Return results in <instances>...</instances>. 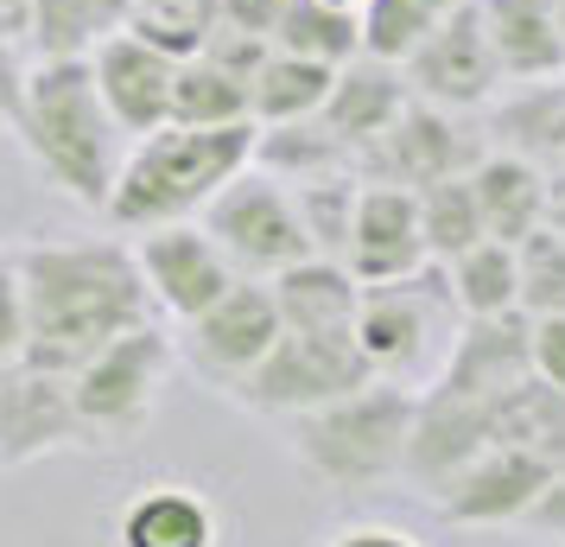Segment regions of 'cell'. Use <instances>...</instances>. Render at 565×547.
Here are the masks:
<instances>
[{"instance_id": "4dcf8cb0", "label": "cell", "mask_w": 565, "mask_h": 547, "mask_svg": "<svg viewBox=\"0 0 565 547\" xmlns=\"http://www.w3.org/2000/svg\"><path fill=\"white\" fill-rule=\"evenodd\" d=\"M419 223H426V249H433L438 267H451V261L470 255L477 242H489V217H483V204H477L470 172L426 185V191H419Z\"/></svg>"}, {"instance_id": "603a6c76", "label": "cell", "mask_w": 565, "mask_h": 547, "mask_svg": "<svg viewBox=\"0 0 565 547\" xmlns=\"http://www.w3.org/2000/svg\"><path fill=\"white\" fill-rule=\"evenodd\" d=\"M470 185H477V204H483L489 235H495V242H527V235L546 223L553 172H546V166H534V159L509 154V147H489V154L477 159Z\"/></svg>"}, {"instance_id": "f1b7e54d", "label": "cell", "mask_w": 565, "mask_h": 547, "mask_svg": "<svg viewBox=\"0 0 565 547\" xmlns=\"http://www.w3.org/2000/svg\"><path fill=\"white\" fill-rule=\"evenodd\" d=\"M495 440L521 445V452L546 459L553 471H565V389L527 376L514 395L495 401Z\"/></svg>"}, {"instance_id": "5bb4252c", "label": "cell", "mask_w": 565, "mask_h": 547, "mask_svg": "<svg viewBox=\"0 0 565 547\" xmlns=\"http://www.w3.org/2000/svg\"><path fill=\"white\" fill-rule=\"evenodd\" d=\"M179 64L166 45L153 39H140V32L115 27L96 39V52H89V71H96V90H103L108 115L121 122L128 140H147L172 122V96H179Z\"/></svg>"}, {"instance_id": "60d3db41", "label": "cell", "mask_w": 565, "mask_h": 547, "mask_svg": "<svg viewBox=\"0 0 565 547\" xmlns=\"http://www.w3.org/2000/svg\"><path fill=\"white\" fill-rule=\"evenodd\" d=\"M0 27L13 32V39H26L32 32V0H0Z\"/></svg>"}, {"instance_id": "4fadbf2b", "label": "cell", "mask_w": 565, "mask_h": 547, "mask_svg": "<svg viewBox=\"0 0 565 547\" xmlns=\"http://www.w3.org/2000/svg\"><path fill=\"white\" fill-rule=\"evenodd\" d=\"M407 83H413L419 103L458 108V115H477V108L495 103V96L509 90V77H502V57H495V45H489V32H483V13H477V7L451 13V20L407 57Z\"/></svg>"}, {"instance_id": "836d02e7", "label": "cell", "mask_w": 565, "mask_h": 547, "mask_svg": "<svg viewBox=\"0 0 565 547\" xmlns=\"http://www.w3.org/2000/svg\"><path fill=\"white\" fill-rule=\"evenodd\" d=\"M445 27L433 7L419 0H362V57H382V64H401Z\"/></svg>"}, {"instance_id": "8d00e7d4", "label": "cell", "mask_w": 565, "mask_h": 547, "mask_svg": "<svg viewBox=\"0 0 565 547\" xmlns=\"http://www.w3.org/2000/svg\"><path fill=\"white\" fill-rule=\"evenodd\" d=\"M527 350H534V376L565 389V313L553 318H527Z\"/></svg>"}, {"instance_id": "f6af8a7d", "label": "cell", "mask_w": 565, "mask_h": 547, "mask_svg": "<svg viewBox=\"0 0 565 547\" xmlns=\"http://www.w3.org/2000/svg\"><path fill=\"white\" fill-rule=\"evenodd\" d=\"M559 20H565V0H559Z\"/></svg>"}, {"instance_id": "d6a6232c", "label": "cell", "mask_w": 565, "mask_h": 547, "mask_svg": "<svg viewBox=\"0 0 565 547\" xmlns=\"http://www.w3.org/2000/svg\"><path fill=\"white\" fill-rule=\"evenodd\" d=\"M223 7L230 0H134L128 32L166 45L172 57H198L210 45V32L223 27Z\"/></svg>"}, {"instance_id": "2e32d148", "label": "cell", "mask_w": 565, "mask_h": 547, "mask_svg": "<svg viewBox=\"0 0 565 547\" xmlns=\"http://www.w3.org/2000/svg\"><path fill=\"white\" fill-rule=\"evenodd\" d=\"M483 445H495V401L451 389H419V420H413V452H407V484L433 503Z\"/></svg>"}, {"instance_id": "4316f807", "label": "cell", "mask_w": 565, "mask_h": 547, "mask_svg": "<svg viewBox=\"0 0 565 547\" xmlns=\"http://www.w3.org/2000/svg\"><path fill=\"white\" fill-rule=\"evenodd\" d=\"M172 122H191V128H235V122H255V83L235 77L230 64H216L210 52L184 57L179 64V96H172Z\"/></svg>"}, {"instance_id": "5b68a950", "label": "cell", "mask_w": 565, "mask_h": 547, "mask_svg": "<svg viewBox=\"0 0 565 547\" xmlns=\"http://www.w3.org/2000/svg\"><path fill=\"white\" fill-rule=\"evenodd\" d=\"M463 306L451 293L445 267H419L407 281H382L362 293V350L375 376L407 382V389H433L438 369L451 364V350L463 338Z\"/></svg>"}, {"instance_id": "ee69618b", "label": "cell", "mask_w": 565, "mask_h": 547, "mask_svg": "<svg viewBox=\"0 0 565 547\" xmlns=\"http://www.w3.org/2000/svg\"><path fill=\"white\" fill-rule=\"evenodd\" d=\"M331 7H350V13H362V0H331Z\"/></svg>"}, {"instance_id": "30bf717a", "label": "cell", "mask_w": 565, "mask_h": 547, "mask_svg": "<svg viewBox=\"0 0 565 547\" xmlns=\"http://www.w3.org/2000/svg\"><path fill=\"white\" fill-rule=\"evenodd\" d=\"M89 433H83L77 395H71V376L39 364H7L0 369V471H26L52 452H83Z\"/></svg>"}, {"instance_id": "277c9868", "label": "cell", "mask_w": 565, "mask_h": 547, "mask_svg": "<svg viewBox=\"0 0 565 547\" xmlns=\"http://www.w3.org/2000/svg\"><path fill=\"white\" fill-rule=\"evenodd\" d=\"M413 420H419V389L375 376L292 420V459L324 491H369L387 477H407Z\"/></svg>"}, {"instance_id": "d4e9b609", "label": "cell", "mask_w": 565, "mask_h": 547, "mask_svg": "<svg viewBox=\"0 0 565 547\" xmlns=\"http://www.w3.org/2000/svg\"><path fill=\"white\" fill-rule=\"evenodd\" d=\"M495 147L534 159V166H565V77L553 83H521L509 108H495Z\"/></svg>"}, {"instance_id": "7bdbcfd3", "label": "cell", "mask_w": 565, "mask_h": 547, "mask_svg": "<svg viewBox=\"0 0 565 547\" xmlns=\"http://www.w3.org/2000/svg\"><path fill=\"white\" fill-rule=\"evenodd\" d=\"M419 7H433L438 20H451V13H463V7H477V0H419Z\"/></svg>"}, {"instance_id": "484cf974", "label": "cell", "mask_w": 565, "mask_h": 547, "mask_svg": "<svg viewBox=\"0 0 565 547\" xmlns=\"http://www.w3.org/2000/svg\"><path fill=\"white\" fill-rule=\"evenodd\" d=\"M274 52L318 57V64L343 71V64H356V57H362V13L331 7V0H280Z\"/></svg>"}, {"instance_id": "f35d334b", "label": "cell", "mask_w": 565, "mask_h": 547, "mask_svg": "<svg viewBox=\"0 0 565 547\" xmlns=\"http://www.w3.org/2000/svg\"><path fill=\"white\" fill-rule=\"evenodd\" d=\"M324 547H419V541H413L407 528H387V522H350Z\"/></svg>"}, {"instance_id": "f546056e", "label": "cell", "mask_w": 565, "mask_h": 547, "mask_svg": "<svg viewBox=\"0 0 565 547\" xmlns=\"http://www.w3.org/2000/svg\"><path fill=\"white\" fill-rule=\"evenodd\" d=\"M451 293H458L463 318H502L521 313V249L514 242H477L470 255H458L451 267Z\"/></svg>"}, {"instance_id": "bcb514c9", "label": "cell", "mask_w": 565, "mask_h": 547, "mask_svg": "<svg viewBox=\"0 0 565 547\" xmlns=\"http://www.w3.org/2000/svg\"><path fill=\"white\" fill-rule=\"evenodd\" d=\"M0 128H7V122H0Z\"/></svg>"}, {"instance_id": "d590c367", "label": "cell", "mask_w": 565, "mask_h": 547, "mask_svg": "<svg viewBox=\"0 0 565 547\" xmlns=\"http://www.w3.org/2000/svg\"><path fill=\"white\" fill-rule=\"evenodd\" d=\"M32 344V318H26V281H20V261L0 255V369L20 364Z\"/></svg>"}, {"instance_id": "3957f363", "label": "cell", "mask_w": 565, "mask_h": 547, "mask_svg": "<svg viewBox=\"0 0 565 547\" xmlns=\"http://www.w3.org/2000/svg\"><path fill=\"white\" fill-rule=\"evenodd\" d=\"M260 154V122H235V128H191V122H166L159 134L134 140L121 185L108 198V223L121 235H147L166 223H198L216 191L242 179Z\"/></svg>"}, {"instance_id": "b9f144b4", "label": "cell", "mask_w": 565, "mask_h": 547, "mask_svg": "<svg viewBox=\"0 0 565 547\" xmlns=\"http://www.w3.org/2000/svg\"><path fill=\"white\" fill-rule=\"evenodd\" d=\"M546 223H553V230L565 235V166L553 172V198H546Z\"/></svg>"}, {"instance_id": "7c38bea8", "label": "cell", "mask_w": 565, "mask_h": 547, "mask_svg": "<svg viewBox=\"0 0 565 547\" xmlns=\"http://www.w3.org/2000/svg\"><path fill=\"white\" fill-rule=\"evenodd\" d=\"M134 255H140V274L153 287V306L166 318H179V325L204 318L242 281L235 261L223 255V242L204 223H166V230L134 235Z\"/></svg>"}, {"instance_id": "e575fe53", "label": "cell", "mask_w": 565, "mask_h": 547, "mask_svg": "<svg viewBox=\"0 0 565 547\" xmlns=\"http://www.w3.org/2000/svg\"><path fill=\"white\" fill-rule=\"evenodd\" d=\"M521 249V313L527 318H553L565 313V235L553 223H540Z\"/></svg>"}, {"instance_id": "7a4b0ae2", "label": "cell", "mask_w": 565, "mask_h": 547, "mask_svg": "<svg viewBox=\"0 0 565 547\" xmlns=\"http://www.w3.org/2000/svg\"><path fill=\"white\" fill-rule=\"evenodd\" d=\"M13 140L45 179L83 210H108L121 166H128L134 140L121 122L108 115L89 57H32L26 96L13 115Z\"/></svg>"}, {"instance_id": "ffe728a7", "label": "cell", "mask_w": 565, "mask_h": 547, "mask_svg": "<svg viewBox=\"0 0 565 547\" xmlns=\"http://www.w3.org/2000/svg\"><path fill=\"white\" fill-rule=\"evenodd\" d=\"M115 535H121V547H216L223 516H216L210 491L184 484V477H153L121 503Z\"/></svg>"}, {"instance_id": "8992f818", "label": "cell", "mask_w": 565, "mask_h": 547, "mask_svg": "<svg viewBox=\"0 0 565 547\" xmlns=\"http://www.w3.org/2000/svg\"><path fill=\"white\" fill-rule=\"evenodd\" d=\"M198 223L223 242L235 274H248V281H280L286 267L318 255L306 230V210H299V191L280 172H267V166H248L242 179H230Z\"/></svg>"}, {"instance_id": "44dd1931", "label": "cell", "mask_w": 565, "mask_h": 547, "mask_svg": "<svg viewBox=\"0 0 565 547\" xmlns=\"http://www.w3.org/2000/svg\"><path fill=\"white\" fill-rule=\"evenodd\" d=\"M483 32L509 83H553L565 77V20L559 0H477Z\"/></svg>"}, {"instance_id": "7402d4cb", "label": "cell", "mask_w": 565, "mask_h": 547, "mask_svg": "<svg viewBox=\"0 0 565 547\" xmlns=\"http://www.w3.org/2000/svg\"><path fill=\"white\" fill-rule=\"evenodd\" d=\"M413 108V83L401 64H382V57H356V64H343L337 71V90H331V108H324V122H331L350 147H356V159L382 140V134H394V122Z\"/></svg>"}, {"instance_id": "6da1fadb", "label": "cell", "mask_w": 565, "mask_h": 547, "mask_svg": "<svg viewBox=\"0 0 565 547\" xmlns=\"http://www.w3.org/2000/svg\"><path fill=\"white\" fill-rule=\"evenodd\" d=\"M32 344L26 364L77 376L96 350L128 338L134 325H153V287L140 255L121 235H77V242H26L20 249Z\"/></svg>"}, {"instance_id": "9c48e42d", "label": "cell", "mask_w": 565, "mask_h": 547, "mask_svg": "<svg viewBox=\"0 0 565 547\" xmlns=\"http://www.w3.org/2000/svg\"><path fill=\"white\" fill-rule=\"evenodd\" d=\"M286 338V313H280V293L274 281H235L204 318H191L184 325V364L204 376L210 389L235 395L260 364H267V350Z\"/></svg>"}, {"instance_id": "e0dca14e", "label": "cell", "mask_w": 565, "mask_h": 547, "mask_svg": "<svg viewBox=\"0 0 565 547\" xmlns=\"http://www.w3.org/2000/svg\"><path fill=\"white\" fill-rule=\"evenodd\" d=\"M343 261H350V274H356L362 287L407 281V274H419V267H433L426 223H419V191L362 179L356 230H350V255Z\"/></svg>"}, {"instance_id": "ba28073f", "label": "cell", "mask_w": 565, "mask_h": 547, "mask_svg": "<svg viewBox=\"0 0 565 547\" xmlns=\"http://www.w3.org/2000/svg\"><path fill=\"white\" fill-rule=\"evenodd\" d=\"M362 382H375V364H369L362 344L286 332V338L267 350V364H260L230 401L248 408V414H267V420H299V414H311V408L337 401V395L362 389Z\"/></svg>"}, {"instance_id": "cb8c5ba5", "label": "cell", "mask_w": 565, "mask_h": 547, "mask_svg": "<svg viewBox=\"0 0 565 547\" xmlns=\"http://www.w3.org/2000/svg\"><path fill=\"white\" fill-rule=\"evenodd\" d=\"M337 71L318 64V57H292L274 52L255 71V122L260 128H292V122H318L331 108Z\"/></svg>"}, {"instance_id": "74e56055", "label": "cell", "mask_w": 565, "mask_h": 547, "mask_svg": "<svg viewBox=\"0 0 565 547\" xmlns=\"http://www.w3.org/2000/svg\"><path fill=\"white\" fill-rule=\"evenodd\" d=\"M32 45L26 39H13V32L0 27V122L13 128V115H20V96H26V77H32Z\"/></svg>"}, {"instance_id": "1f68e13d", "label": "cell", "mask_w": 565, "mask_h": 547, "mask_svg": "<svg viewBox=\"0 0 565 547\" xmlns=\"http://www.w3.org/2000/svg\"><path fill=\"white\" fill-rule=\"evenodd\" d=\"M299 191V210H306V230L318 255L343 261L350 255V230H356V204H362V172H324V179L292 185Z\"/></svg>"}, {"instance_id": "d6986e66", "label": "cell", "mask_w": 565, "mask_h": 547, "mask_svg": "<svg viewBox=\"0 0 565 547\" xmlns=\"http://www.w3.org/2000/svg\"><path fill=\"white\" fill-rule=\"evenodd\" d=\"M280 313H286V332H306V338H343V344H362V281L350 274V261H331V255H311L299 267H286L280 281Z\"/></svg>"}, {"instance_id": "8fae6325", "label": "cell", "mask_w": 565, "mask_h": 547, "mask_svg": "<svg viewBox=\"0 0 565 547\" xmlns=\"http://www.w3.org/2000/svg\"><path fill=\"white\" fill-rule=\"evenodd\" d=\"M483 154L489 147L477 140V128H463L458 108H433V103L413 96V108L394 122V134H382L356 166H362V179H375V185L426 191V185H438V179L477 172V159Z\"/></svg>"}, {"instance_id": "ac0fdd59", "label": "cell", "mask_w": 565, "mask_h": 547, "mask_svg": "<svg viewBox=\"0 0 565 547\" xmlns=\"http://www.w3.org/2000/svg\"><path fill=\"white\" fill-rule=\"evenodd\" d=\"M534 376V350H527V313H502V318H470L463 325L451 364L438 369L433 389L451 395H477V401H502Z\"/></svg>"}, {"instance_id": "ab89813d", "label": "cell", "mask_w": 565, "mask_h": 547, "mask_svg": "<svg viewBox=\"0 0 565 547\" xmlns=\"http://www.w3.org/2000/svg\"><path fill=\"white\" fill-rule=\"evenodd\" d=\"M527 522H534V528H553V535L565 541V471H553V484L540 491V503H534Z\"/></svg>"}, {"instance_id": "83f0119b", "label": "cell", "mask_w": 565, "mask_h": 547, "mask_svg": "<svg viewBox=\"0 0 565 547\" xmlns=\"http://www.w3.org/2000/svg\"><path fill=\"white\" fill-rule=\"evenodd\" d=\"M255 166L280 172L286 185H306V179H324V172H350V166H356V147L318 115V122H292V128H260Z\"/></svg>"}, {"instance_id": "52a82bcc", "label": "cell", "mask_w": 565, "mask_h": 547, "mask_svg": "<svg viewBox=\"0 0 565 547\" xmlns=\"http://www.w3.org/2000/svg\"><path fill=\"white\" fill-rule=\"evenodd\" d=\"M184 350L172 344L166 325H134L128 338H115L108 350H96L89 364L71 376V395H77V414L89 445H128L147 414L159 408V389L179 364Z\"/></svg>"}, {"instance_id": "9a60e30c", "label": "cell", "mask_w": 565, "mask_h": 547, "mask_svg": "<svg viewBox=\"0 0 565 547\" xmlns=\"http://www.w3.org/2000/svg\"><path fill=\"white\" fill-rule=\"evenodd\" d=\"M553 484V465L521 452V445H483L470 465L433 496V509L458 528H502V522H527L540 491Z\"/></svg>"}]
</instances>
